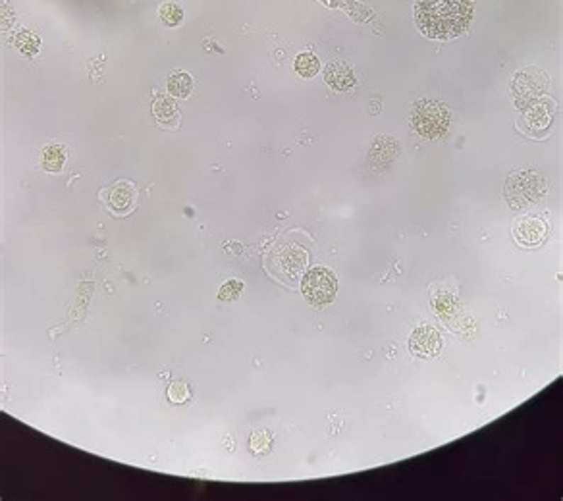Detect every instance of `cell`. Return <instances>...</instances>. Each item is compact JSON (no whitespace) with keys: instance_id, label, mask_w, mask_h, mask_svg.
<instances>
[{"instance_id":"8","label":"cell","mask_w":563,"mask_h":501,"mask_svg":"<svg viewBox=\"0 0 563 501\" xmlns=\"http://www.w3.org/2000/svg\"><path fill=\"white\" fill-rule=\"evenodd\" d=\"M191 89H193V79L189 74L179 72V74H174V76L168 79V91H170V95L179 96V98H186V96L191 93Z\"/></svg>"},{"instance_id":"2","label":"cell","mask_w":563,"mask_h":501,"mask_svg":"<svg viewBox=\"0 0 563 501\" xmlns=\"http://www.w3.org/2000/svg\"><path fill=\"white\" fill-rule=\"evenodd\" d=\"M336 289H338L336 276H334V272L328 270V268L316 266L303 276V282H301L303 295H305V299H307L311 305H315V307H323V305H328V303L334 301Z\"/></svg>"},{"instance_id":"10","label":"cell","mask_w":563,"mask_h":501,"mask_svg":"<svg viewBox=\"0 0 563 501\" xmlns=\"http://www.w3.org/2000/svg\"><path fill=\"white\" fill-rule=\"evenodd\" d=\"M160 18H162V21H165L166 26L174 28V26H178L179 21H182L184 14H182L179 6H176L172 2H166L165 6L160 8Z\"/></svg>"},{"instance_id":"1","label":"cell","mask_w":563,"mask_h":501,"mask_svg":"<svg viewBox=\"0 0 563 501\" xmlns=\"http://www.w3.org/2000/svg\"><path fill=\"white\" fill-rule=\"evenodd\" d=\"M473 0H417V28L430 39H454L467 31Z\"/></svg>"},{"instance_id":"9","label":"cell","mask_w":563,"mask_h":501,"mask_svg":"<svg viewBox=\"0 0 563 501\" xmlns=\"http://www.w3.org/2000/svg\"><path fill=\"white\" fill-rule=\"evenodd\" d=\"M296 69H297V74H299V76L313 77L318 74V69H320V62H318V58H316L315 55L305 52V55L297 56Z\"/></svg>"},{"instance_id":"5","label":"cell","mask_w":563,"mask_h":501,"mask_svg":"<svg viewBox=\"0 0 563 501\" xmlns=\"http://www.w3.org/2000/svg\"><path fill=\"white\" fill-rule=\"evenodd\" d=\"M515 237L517 241L525 245V247H535L540 245L546 235H548V226L544 224V220L535 218V216H525L515 224Z\"/></svg>"},{"instance_id":"13","label":"cell","mask_w":563,"mask_h":501,"mask_svg":"<svg viewBox=\"0 0 563 501\" xmlns=\"http://www.w3.org/2000/svg\"><path fill=\"white\" fill-rule=\"evenodd\" d=\"M230 291H238V293H240V291H241V283L240 282H228L226 286H224V288L220 289L218 297H220V299H224V301L238 297L235 293H230Z\"/></svg>"},{"instance_id":"4","label":"cell","mask_w":563,"mask_h":501,"mask_svg":"<svg viewBox=\"0 0 563 501\" xmlns=\"http://www.w3.org/2000/svg\"><path fill=\"white\" fill-rule=\"evenodd\" d=\"M409 349L413 355L417 357H434L438 355L442 349V337L434 328L430 326H420L411 334L409 337Z\"/></svg>"},{"instance_id":"11","label":"cell","mask_w":563,"mask_h":501,"mask_svg":"<svg viewBox=\"0 0 563 501\" xmlns=\"http://www.w3.org/2000/svg\"><path fill=\"white\" fill-rule=\"evenodd\" d=\"M168 395H170V399H172L174 403H186L187 399L191 398V392H189V388H187V384H184V382H174V384L168 388Z\"/></svg>"},{"instance_id":"6","label":"cell","mask_w":563,"mask_h":501,"mask_svg":"<svg viewBox=\"0 0 563 501\" xmlns=\"http://www.w3.org/2000/svg\"><path fill=\"white\" fill-rule=\"evenodd\" d=\"M135 199V191L130 184H118L112 191H110V206L116 213H126Z\"/></svg>"},{"instance_id":"7","label":"cell","mask_w":563,"mask_h":501,"mask_svg":"<svg viewBox=\"0 0 563 501\" xmlns=\"http://www.w3.org/2000/svg\"><path fill=\"white\" fill-rule=\"evenodd\" d=\"M326 81L334 87V89H350L355 83L353 74L345 68L344 64L334 62L330 68H326Z\"/></svg>"},{"instance_id":"3","label":"cell","mask_w":563,"mask_h":501,"mask_svg":"<svg viewBox=\"0 0 563 501\" xmlns=\"http://www.w3.org/2000/svg\"><path fill=\"white\" fill-rule=\"evenodd\" d=\"M447 110L433 101H423L413 112V125L425 137H440L447 128Z\"/></svg>"},{"instance_id":"12","label":"cell","mask_w":563,"mask_h":501,"mask_svg":"<svg viewBox=\"0 0 563 501\" xmlns=\"http://www.w3.org/2000/svg\"><path fill=\"white\" fill-rule=\"evenodd\" d=\"M268 446H270V438L264 430L257 432L251 438V447H253L255 454H264V451H268Z\"/></svg>"}]
</instances>
